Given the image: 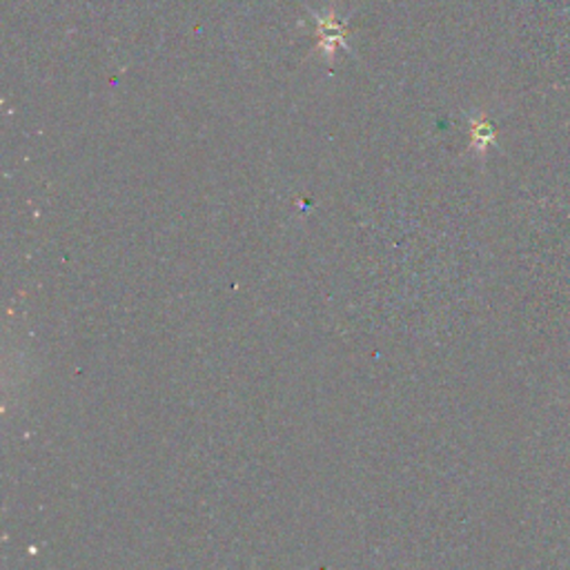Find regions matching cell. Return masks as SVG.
<instances>
[{"label":"cell","mask_w":570,"mask_h":570,"mask_svg":"<svg viewBox=\"0 0 570 570\" xmlns=\"http://www.w3.org/2000/svg\"><path fill=\"white\" fill-rule=\"evenodd\" d=\"M310 14H312V19H314V37H317V45H314V50H312V54H323V59L328 61V65H332L334 63V54H336V50H343V52H348L350 56H356L354 54V50L348 45V34H350V30H348V21H343V19H339V14H336V3L332 0L330 3V8H328V12L325 14H321V12H314V10H310Z\"/></svg>","instance_id":"obj_1"},{"label":"cell","mask_w":570,"mask_h":570,"mask_svg":"<svg viewBox=\"0 0 570 570\" xmlns=\"http://www.w3.org/2000/svg\"><path fill=\"white\" fill-rule=\"evenodd\" d=\"M495 143V129L484 116H475L470 121V149L484 154Z\"/></svg>","instance_id":"obj_2"}]
</instances>
